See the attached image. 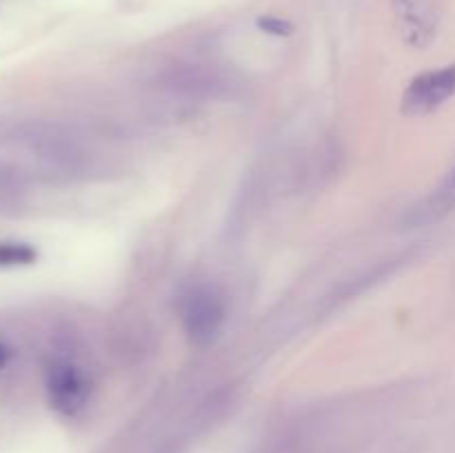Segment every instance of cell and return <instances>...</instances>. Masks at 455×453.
<instances>
[{
    "instance_id": "cell-5",
    "label": "cell",
    "mask_w": 455,
    "mask_h": 453,
    "mask_svg": "<svg viewBox=\"0 0 455 453\" xmlns=\"http://www.w3.org/2000/svg\"><path fill=\"white\" fill-rule=\"evenodd\" d=\"M38 251L27 242L16 240H0V269L3 266H25L34 265Z\"/></svg>"
},
{
    "instance_id": "cell-6",
    "label": "cell",
    "mask_w": 455,
    "mask_h": 453,
    "mask_svg": "<svg viewBox=\"0 0 455 453\" xmlns=\"http://www.w3.org/2000/svg\"><path fill=\"white\" fill-rule=\"evenodd\" d=\"M258 27H260L262 31H267V34H274V36H289L293 31V27L289 25L287 20H280V18H260L258 20Z\"/></svg>"
},
{
    "instance_id": "cell-1",
    "label": "cell",
    "mask_w": 455,
    "mask_h": 453,
    "mask_svg": "<svg viewBox=\"0 0 455 453\" xmlns=\"http://www.w3.org/2000/svg\"><path fill=\"white\" fill-rule=\"evenodd\" d=\"M225 318V302L212 287H191L180 298V322L194 345H209L216 340Z\"/></svg>"
},
{
    "instance_id": "cell-7",
    "label": "cell",
    "mask_w": 455,
    "mask_h": 453,
    "mask_svg": "<svg viewBox=\"0 0 455 453\" xmlns=\"http://www.w3.org/2000/svg\"><path fill=\"white\" fill-rule=\"evenodd\" d=\"M9 358H12V349H9V346L4 345V342H0V369L7 367Z\"/></svg>"
},
{
    "instance_id": "cell-4",
    "label": "cell",
    "mask_w": 455,
    "mask_h": 453,
    "mask_svg": "<svg viewBox=\"0 0 455 453\" xmlns=\"http://www.w3.org/2000/svg\"><path fill=\"white\" fill-rule=\"evenodd\" d=\"M453 209H455V164L451 171L444 176V180L440 182L438 189L429 195V200H427L420 209H416L413 220H416L418 225H422V222L427 225V222L440 220V218H444L447 213H451Z\"/></svg>"
},
{
    "instance_id": "cell-3",
    "label": "cell",
    "mask_w": 455,
    "mask_h": 453,
    "mask_svg": "<svg viewBox=\"0 0 455 453\" xmlns=\"http://www.w3.org/2000/svg\"><path fill=\"white\" fill-rule=\"evenodd\" d=\"M49 404L67 417L78 416L89 400V382L78 367L56 362L47 371Z\"/></svg>"
},
{
    "instance_id": "cell-2",
    "label": "cell",
    "mask_w": 455,
    "mask_h": 453,
    "mask_svg": "<svg viewBox=\"0 0 455 453\" xmlns=\"http://www.w3.org/2000/svg\"><path fill=\"white\" fill-rule=\"evenodd\" d=\"M455 96V65L427 71L409 83L403 96V114L427 115Z\"/></svg>"
}]
</instances>
